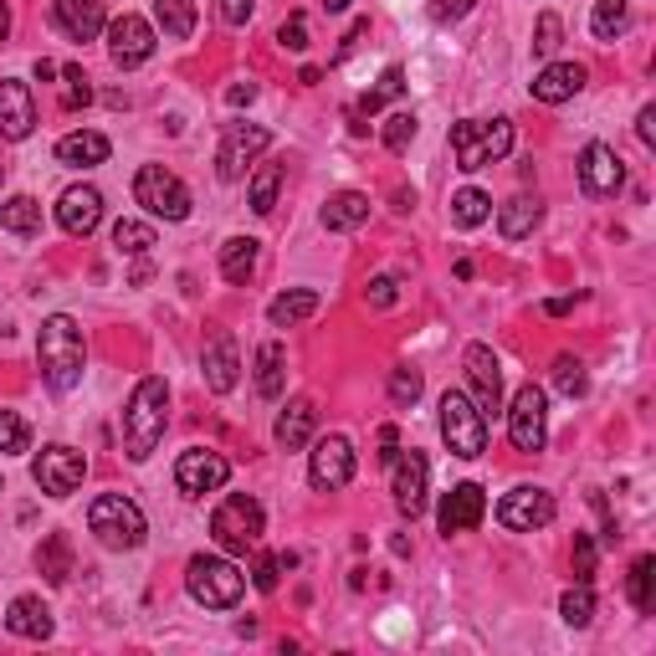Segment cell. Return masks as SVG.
<instances>
[{"mask_svg":"<svg viewBox=\"0 0 656 656\" xmlns=\"http://www.w3.org/2000/svg\"><path fill=\"white\" fill-rule=\"evenodd\" d=\"M37 364H41V380H47V390H52V395H68V390H78L82 364H88V339H82V329H78V319H72V313H52V319H41Z\"/></svg>","mask_w":656,"mask_h":656,"instance_id":"1","label":"cell"},{"mask_svg":"<svg viewBox=\"0 0 656 656\" xmlns=\"http://www.w3.org/2000/svg\"><path fill=\"white\" fill-rule=\"evenodd\" d=\"M164 426H170V385L160 375H144L123 405V452L129 462H149V452L164 442Z\"/></svg>","mask_w":656,"mask_h":656,"instance_id":"2","label":"cell"},{"mask_svg":"<svg viewBox=\"0 0 656 656\" xmlns=\"http://www.w3.org/2000/svg\"><path fill=\"white\" fill-rule=\"evenodd\" d=\"M446 144H452L456 170H462V174H477V170H487V164L508 160V149H513V123H508V119H462V123H452Z\"/></svg>","mask_w":656,"mask_h":656,"instance_id":"3","label":"cell"},{"mask_svg":"<svg viewBox=\"0 0 656 656\" xmlns=\"http://www.w3.org/2000/svg\"><path fill=\"white\" fill-rule=\"evenodd\" d=\"M88 528H93V538L103 544V549H113V554L139 549L144 534H149V523H144V513H139V503H134V497H123V493L93 497V508H88Z\"/></svg>","mask_w":656,"mask_h":656,"instance_id":"4","label":"cell"},{"mask_svg":"<svg viewBox=\"0 0 656 656\" xmlns=\"http://www.w3.org/2000/svg\"><path fill=\"white\" fill-rule=\"evenodd\" d=\"M262 534H268V513H262V503H256L252 493H231L215 503L211 538L226 554H252L256 544H262Z\"/></svg>","mask_w":656,"mask_h":656,"instance_id":"5","label":"cell"},{"mask_svg":"<svg viewBox=\"0 0 656 656\" xmlns=\"http://www.w3.org/2000/svg\"><path fill=\"white\" fill-rule=\"evenodd\" d=\"M185 589H190V601L205 605V610H231V605L242 601L246 575L231 559H221V554H195L185 564Z\"/></svg>","mask_w":656,"mask_h":656,"instance_id":"6","label":"cell"},{"mask_svg":"<svg viewBox=\"0 0 656 656\" xmlns=\"http://www.w3.org/2000/svg\"><path fill=\"white\" fill-rule=\"evenodd\" d=\"M442 442L452 446V456H462V462L487 452V415L477 411L472 395H462V390H446L442 395Z\"/></svg>","mask_w":656,"mask_h":656,"instance_id":"7","label":"cell"},{"mask_svg":"<svg viewBox=\"0 0 656 656\" xmlns=\"http://www.w3.org/2000/svg\"><path fill=\"white\" fill-rule=\"evenodd\" d=\"M134 201L144 205L149 215H160V221H185L190 215V190L180 174H170L164 164H144L134 174Z\"/></svg>","mask_w":656,"mask_h":656,"instance_id":"8","label":"cell"},{"mask_svg":"<svg viewBox=\"0 0 656 656\" xmlns=\"http://www.w3.org/2000/svg\"><path fill=\"white\" fill-rule=\"evenodd\" d=\"M508 436L518 452H544V442H549V395L528 380V385L513 395L508 405Z\"/></svg>","mask_w":656,"mask_h":656,"instance_id":"9","label":"cell"},{"mask_svg":"<svg viewBox=\"0 0 656 656\" xmlns=\"http://www.w3.org/2000/svg\"><path fill=\"white\" fill-rule=\"evenodd\" d=\"M31 477H37V487L47 497H72L82 487V477H88V456L72 452V446H62V442H52V446H41L37 452Z\"/></svg>","mask_w":656,"mask_h":656,"instance_id":"10","label":"cell"},{"mask_svg":"<svg viewBox=\"0 0 656 656\" xmlns=\"http://www.w3.org/2000/svg\"><path fill=\"white\" fill-rule=\"evenodd\" d=\"M154 47H160V37H154V27H149L144 16L123 11L108 21V57H113V68H123V72L144 68L149 57H154Z\"/></svg>","mask_w":656,"mask_h":656,"instance_id":"11","label":"cell"},{"mask_svg":"<svg viewBox=\"0 0 656 656\" xmlns=\"http://www.w3.org/2000/svg\"><path fill=\"white\" fill-rule=\"evenodd\" d=\"M268 144H272V134L262 123H231L221 149H215V174L221 180H246V170L268 154Z\"/></svg>","mask_w":656,"mask_h":656,"instance_id":"12","label":"cell"},{"mask_svg":"<svg viewBox=\"0 0 656 656\" xmlns=\"http://www.w3.org/2000/svg\"><path fill=\"white\" fill-rule=\"evenodd\" d=\"M554 513H559V503H554V493H544V487H513L503 503H497V523L508 528V534H534V528H549Z\"/></svg>","mask_w":656,"mask_h":656,"instance_id":"13","label":"cell"},{"mask_svg":"<svg viewBox=\"0 0 656 656\" xmlns=\"http://www.w3.org/2000/svg\"><path fill=\"white\" fill-rule=\"evenodd\" d=\"M349 477H354V446H349V436H339V431L319 436L309 452V483L319 493H339V487H349Z\"/></svg>","mask_w":656,"mask_h":656,"instance_id":"14","label":"cell"},{"mask_svg":"<svg viewBox=\"0 0 656 656\" xmlns=\"http://www.w3.org/2000/svg\"><path fill=\"white\" fill-rule=\"evenodd\" d=\"M231 477V462L221 452H205V446H190L180 462H174V487L185 497H205V493H221Z\"/></svg>","mask_w":656,"mask_h":656,"instance_id":"15","label":"cell"},{"mask_svg":"<svg viewBox=\"0 0 656 656\" xmlns=\"http://www.w3.org/2000/svg\"><path fill=\"white\" fill-rule=\"evenodd\" d=\"M462 364H467L472 405H477L483 415H497V411H503V364H497V354L487 344H467Z\"/></svg>","mask_w":656,"mask_h":656,"instance_id":"16","label":"cell"},{"mask_svg":"<svg viewBox=\"0 0 656 656\" xmlns=\"http://www.w3.org/2000/svg\"><path fill=\"white\" fill-rule=\"evenodd\" d=\"M426 487H431V462L421 452H401L390 462V493H395V508L405 518L426 508Z\"/></svg>","mask_w":656,"mask_h":656,"instance_id":"17","label":"cell"},{"mask_svg":"<svg viewBox=\"0 0 656 656\" xmlns=\"http://www.w3.org/2000/svg\"><path fill=\"white\" fill-rule=\"evenodd\" d=\"M626 185V164L610 144H585L579 149V190L585 195H616Z\"/></svg>","mask_w":656,"mask_h":656,"instance_id":"18","label":"cell"},{"mask_svg":"<svg viewBox=\"0 0 656 656\" xmlns=\"http://www.w3.org/2000/svg\"><path fill=\"white\" fill-rule=\"evenodd\" d=\"M201 370H205V385H211L215 395H231V390H236V380H242V354H236V334L215 329V334L205 339V349H201Z\"/></svg>","mask_w":656,"mask_h":656,"instance_id":"19","label":"cell"},{"mask_svg":"<svg viewBox=\"0 0 656 656\" xmlns=\"http://www.w3.org/2000/svg\"><path fill=\"white\" fill-rule=\"evenodd\" d=\"M31 129H37V98H31V88L21 78H0V139L21 144Z\"/></svg>","mask_w":656,"mask_h":656,"instance_id":"20","label":"cell"},{"mask_svg":"<svg viewBox=\"0 0 656 656\" xmlns=\"http://www.w3.org/2000/svg\"><path fill=\"white\" fill-rule=\"evenodd\" d=\"M487 518V493L477 483H462L452 487V493L442 497V508H436V523H442V534H467V528H477V523Z\"/></svg>","mask_w":656,"mask_h":656,"instance_id":"21","label":"cell"},{"mask_svg":"<svg viewBox=\"0 0 656 656\" xmlns=\"http://www.w3.org/2000/svg\"><path fill=\"white\" fill-rule=\"evenodd\" d=\"M98 221H103V195L93 185H68L62 201H57V226L68 236H93Z\"/></svg>","mask_w":656,"mask_h":656,"instance_id":"22","label":"cell"},{"mask_svg":"<svg viewBox=\"0 0 656 656\" xmlns=\"http://www.w3.org/2000/svg\"><path fill=\"white\" fill-rule=\"evenodd\" d=\"M52 21H57V31L72 41H93L108 31L103 0H52Z\"/></svg>","mask_w":656,"mask_h":656,"instance_id":"23","label":"cell"},{"mask_svg":"<svg viewBox=\"0 0 656 656\" xmlns=\"http://www.w3.org/2000/svg\"><path fill=\"white\" fill-rule=\"evenodd\" d=\"M585 82H589V72L579 68V62H549V68L528 82V93H534L538 103H569Z\"/></svg>","mask_w":656,"mask_h":656,"instance_id":"24","label":"cell"},{"mask_svg":"<svg viewBox=\"0 0 656 656\" xmlns=\"http://www.w3.org/2000/svg\"><path fill=\"white\" fill-rule=\"evenodd\" d=\"M6 630L21 636V642H47V636H52V610H47L37 595H16L11 610H6Z\"/></svg>","mask_w":656,"mask_h":656,"instance_id":"25","label":"cell"},{"mask_svg":"<svg viewBox=\"0 0 656 656\" xmlns=\"http://www.w3.org/2000/svg\"><path fill=\"white\" fill-rule=\"evenodd\" d=\"M319 309H323V297L313 287H293V293H277L268 303V323L272 329H297V323L313 319Z\"/></svg>","mask_w":656,"mask_h":656,"instance_id":"26","label":"cell"},{"mask_svg":"<svg viewBox=\"0 0 656 656\" xmlns=\"http://www.w3.org/2000/svg\"><path fill=\"white\" fill-rule=\"evenodd\" d=\"M313 421H319L313 401H287V411H277V426H272V436H277V446L297 452V446H309Z\"/></svg>","mask_w":656,"mask_h":656,"instance_id":"27","label":"cell"},{"mask_svg":"<svg viewBox=\"0 0 656 656\" xmlns=\"http://www.w3.org/2000/svg\"><path fill=\"white\" fill-rule=\"evenodd\" d=\"M370 221V195L364 190H339V195H329V205H323V226L329 231H354Z\"/></svg>","mask_w":656,"mask_h":656,"instance_id":"28","label":"cell"},{"mask_svg":"<svg viewBox=\"0 0 656 656\" xmlns=\"http://www.w3.org/2000/svg\"><path fill=\"white\" fill-rule=\"evenodd\" d=\"M282 385H287V354H282L277 339L256 349V395L262 401H282Z\"/></svg>","mask_w":656,"mask_h":656,"instance_id":"29","label":"cell"},{"mask_svg":"<svg viewBox=\"0 0 656 656\" xmlns=\"http://www.w3.org/2000/svg\"><path fill=\"white\" fill-rule=\"evenodd\" d=\"M108 154H113V144H108L103 134H93V129H78V134L57 139V160L78 164V170H88V164H103Z\"/></svg>","mask_w":656,"mask_h":656,"instance_id":"30","label":"cell"},{"mask_svg":"<svg viewBox=\"0 0 656 656\" xmlns=\"http://www.w3.org/2000/svg\"><path fill=\"white\" fill-rule=\"evenodd\" d=\"M538 221H544V201H538V195H513V201L497 211V231H503L508 242H523Z\"/></svg>","mask_w":656,"mask_h":656,"instance_id":"31","label":"cell"},{"mask_svg":"<svg viewBox=\"0 0 656 656\" xmlns=\"http://www.w3.org/2000/svg\"><path fill=\"white\" fill-rule=\"evenodd\" d=\"M37 569L47 575V585H68V579H72V538L68 534H47V538H41Z\"/></svg>","mask_w":656,"mask_h":656,"instance_id":"32","label":"cell"},{"mask_svg":"<svg viewBox=\"0 0 656 656\" xmlns=\"http://www.w3.org/2000/svg\"><path fill=\"white\" fill-rule=\"evenodd\" d=\"M252 272H256V236H231V242L221 246V277H226L231 287H242Z\"/></svg>","mask_w":656,"mask_h":656,"instance_id":"33","label":"cell"},{"mask_svg":"<svg viewBox=\"0 0 656 656\" xmlns=\"http://www.w3.org/2000/svg\"><path fill=\"white\" fill-rule=\"evenodd\" d=\"M277 190H282V164L262 160L252 170V180H246V195H252V211L256 215H272L277 211Z\"/></svg>","mask_w":656,"mask_h":656,"instance_id":"34","label":"cell"},{"mask_svg":"<svg viewBox=\"0 0 656 656\" xmlns=\"http://www.w3.org/2000/svg\"><path fill=\"white\" fill-rule=\"evenodd\" d=\"M0 231H11V236H37L41 231V205L31 201V195L0 201Z\"/></svg>","mask_w":656,"mask_h":656,"instance_id":"35","label":"cell"},{"mask_svg":"<svg viewBox=\"0 0 656 656\" xmlns=\"http://www.w3.org/2000/svg\"><path fill=\"white\" fill-rule=\"evenodd\" d=\"M154 21L170 41L195 37V0H154Z\"/></svg>","mask_w":656,"mask_h":656,"instance_id":"36","label":"cell"},{"mask_svg":"<svg viewBox=\"0 0 656 656\" xmlns=\"http://www.w3.org/2000/svg\"><path fill=\"white\" fill-rule=\"evenodd\" d=\"M487 215H493V195H487V190L467 185V190H456V195H452V221H456L462 231L483 226Z\"/></svg>","mask_w":656,"mask_h":656,"instance_id":"37","label":"cell"},{"mask_svg":"<svg viewBox=\"0 0 656 656\" xmlns=\"http://www.w3.org/2000/svg\"><path fill=\"white\" fill-rule=\"evenodd\" d=\"M626 27H630V6H626V0H595V16H589V31H595V41L626 37Z\"/></svg>","mask_w":656,"mask_h":656,"instance_id":"38","label":"cell"},{"mask_svg":"<svg viewBox=\"0 0 656 656\" xmlns=\"http://www.w3.org/2000/svg\"><path fill=\"white\" fill-rule=\"evenodd\" d=\"M626 589H630V605H636L642 616H652V610H656V559H652V554H642V559L630 564Z\"/></svg>","mask_w":656,"mask_h":656,"instance_id":"39","label":"cell"},{"mask_svg":"<svg viewBox=\"0 0 656 656\" xmlns=\"http://www.w3.org/2000/svg\"><path fill=\"white\" fill-rule=\"evenodd\" d=\"M113 246H119L123 256H144L149 246H154V226H149V221H134V215H123L119 226H113Z\"/></svg>","mask_w":656,"mask_h":656,"instance_id":"40","label":"cell"},{"mask_svg":"<svg viewBox=\"0 0 656 656\" xmlns=\"http://www.w3.org/2000/svg\"><path fill=\"white\" fill-rule=\"evenodd\" d=\"M554 390H559V395H569V401H579V395L589 390L585 364H579L575 354H559V360H554Z\"/></svg>","mask_w":656,"mask_h":656,"instance_id":"41","label":"cell"},{"mask_svg":"<svg viewBox=\"0 0 656 656\" xmlns=\"http://www.w3.org/2000/svg\"><path fill=\"white\" fill-rule=\"evenodd\" d=\"M559 616L569 620L575 630H585L589 620H595V595H589V585H575V589H564V601H559Z\"/></svg>","mask_w":656,"mask_h":656,"instance_id":"42","label":"cell"},{"mask_svg":"<svg viewBox=\"0 0 656 656\" xmlns=\"http://www.w3.org/2000/svg\"><path fill=\"white\" fill-rule=\"evenodd\" d=\"M401 88H405V72L401 68H385V72H380V82H375V93H364L354 113H380L390 98H401Z\"/></svg>","mask_w":656,"mask_h":656,"instance_id":"43","label":"cell"},{"mask_svg":"<svg viewBox=\"0 0 656 656\" xmlns=\"http://www.w3.org/2000/svg\"><path fill=\"white\" fill-rule=\"evenodd\" d=\"M31 446V426L21 421L16 411H0V452L6 456H21Z\"/></svg>","mask_w":656,"mask_h":656,"instance_id":"44","label":"cell"},{"mask_svg":"<svg viewBox=\"0 0 656 656\" xmlns=\"http://www.w3.org/2000/svg\"><path fill=\"white\" fill-rule=\"evenodd\" d=\"M380 139H385V149L390 154H405V149H411V139H415V113H390L385 119V129H380Z\"/></svg>","mask_w":656,"mask_h":656,"instance_id":"45","label":"cell"},{"mask_svg":"<svg viewBox=\"0 0 656 656\" xmlns=\"http://www.w3.org/2000/svg\"><path fill=\"white\" fill-rule=\"evenodd\" d=\"M421 390H426V380H421V370H411V364H401V370L390 375V401L395 405H415Z\"/></svg>","mask_w":656,"mask_h":656,"instance_id":"46","label":"cell"},{"mask_svg":"<svg viewBox=\"0 0 656 656\" xmlns=\"http://www.w3.org/2000/svg\"><path fill=\"white\" fill-rule=\"evenodd\" d=\"M559 41H564V21L554 11H544V16H538V31H534V52L538 57H554V52H559Z\"/></svg>","mask_w":656,"mask_h":656,"instance_id":"47","label":"cell"},{"mask_svg":"<svg viewBox=\"0 0 656 656\" xmlns=\"http://www.w3.org/2000/svg\"><path fill=\"white\" fill-rule=\"evenodd\" d=\"M277 47H287V52H309V16H303V11L287 16L282 31H277Z\"/></svg>","mask_w":656,"mask_h":656,"instance_id":"48","label":"cell"},{"mask_svg":"<svg viewBox=\"0 0 656 656\" xmlns=\"http://www.w3.org/2000/svg\"><path fill=\"white\" fill-rule=\"evenodd\" d=\"M62 82H68V93H62V108H88V103H93V88H88L82 68H62Z\"/></svg>","mask_w":656,"mask_h":656,"instance_id":"49","label":"cell"},{"mask_svg":"<svg viewBox=\"0 0 656 656\" xmlns=\"http://www.w3.org/2000/svg\"><path fill=\"white\" fill-rule=\"evenodd\" d=\"M277 579H282V559H277V554H256L252 585L262 589V595H272V589H277Z\"/></svg>","mask_w":656,"mask_h":656,"instance_id":"50","label":"cell"},{"mask_svg":"<svg viewBox=\"0 0 656 656\" xmlns=\"http://www.w3.org/2000/svg\"><path fill=\"white\" fill-rule=\"evenodd\" d=\"M575 579H579V585L595 579V538H589V534H575Z\"/></svg>","mask_w":656,"mask_h":656,"instance_id":"51","label":"cell"},{"mask_svg":"<svg viewBox=\"0 0 656 656\" xmlns=\"http://www.w3.org/2000/svg\"><path fill=\"white\" fill-rule=\"evenodd\" d=\"M364 297H370V309H395V277H385V272H380V277H370V287H364Z\"/></svg>","mask_w":656,"mask_h":656,"instance_id":"52","label":"cell"},{"mask_svg":"<svg viewBox=\"0 0 656 656\" xmlns=\"http://www.w3.org/2000/svg\"><path fill=\"white\" fill-rule=\"evenodd\" d=\"M252 11H256V0H221V21H226V27H246Z\"/></svg>","mask_w":656,"mask_h":656,"instance_id":"53","label":"cell"},{"mask_svg":"<svg viewBox=\"0 0 656 656\" xmlns=\"http://www.w3.org/2000/svg\"><path fill=\"white\" fill-rule=\"evenodd\" d=\"M472 6H477V0H436V6H431V16H436V21H462Z\"/></svg>","mask_w":656,"mask_h":656,"instance_id":"54","label":"cell"},{"mask_svg":"<svg viewBox=\"0 0 656 656\" xmlns=\"http://www.w3.org/2000/svg\"><path fill=\"white\" fill-rule=\"evenodd\" d=\"M636 134H642L646 149H656V108H642V119H636Z\"/></svg>","mask_w":656,"mask_h":656,"instance_id":"55","label":"cell"},{"mask_svg":"<svg viewBox=\"0 0 656 656\" xmlns=\"http://www.w3.org/2000/svg\"><path fill=\"white\" fill-rule=\"evenodd\" d=\"M252 98H256V82H236V88L226 93V103H231V108H242V103H252Z\"/></svg>","mask_w":656,"mask_h":656,"instance_id":"56","label":"cell"},{"mask_svg":"<svg viewBox=\"0 0 656 656\" xmlns=\"http://www.w3.org/2000/svg\"><path fill=\"white\" fill-rule=\"evenodd\" d=\"M37 78H41V82H52V78H62V68H57V62H47V57H41V62H37Z\"/></svg>","mask_w":656,"mask_h":656,"instance_id":"57","label":"cell"},{"mask_svg":"<svg viewBox=\"0 0 656 656\" xmlns=\"http://www.w3.org/2000/svg\"><path fill=\"white\" fill-rule=\"evenodd\" d=\"M544 309H549L554 319H559V313H569V309H575V297H554V303H544Z\"/></svg>","mask_w":656,"mask_h":656,"instance_id":"58","label":"cell"},{"mask_svg":"<svg viewBox=\"0 0 656 656\" xmlns=\"http://www.w3.org/2000/svg\"><path fill=\"white\" fill-rule=\"evenodd\" d=\"M149 277H154V268H149V262H139V268H134V277H129V282H134V287H144Z\"/></svg>","mask_w":656,"mask_h":656,"instance_id":"59","label":"cell"},{"mask_svg":"<svg viewBox=\"0 0 656 656\" xmlns=\"http://www.w3.org/2000/svg\"><path fill=\"white\" fill-rule=\"evenodd\" d=\"M6 31H11V6L0 0V41H6Z\"/></svg>","mask_w":656,"mask_h":656,"instance_id":"60","label":"cell"},{"mask_svg":"<svg viewBox=\"0 0 656 656\" xmlns=\"http://www.w3.org/2000/svg\"><path fill=\"white\" fill-rule=\"evenodd\" d=\"M323 6H329V11H349V6H354V0H323Z\"/></svg>","mask_w":656,"mask_h":656,"instance_id":"61","label":"cell"},{"mask_svg":"<svg viewBox=\"0 0 656 656\" xmlns=\"http://www.w3.org/2000/svg\"><path fill=\"white\" fill-rule=\"evenodd\" d=\"M0 174H6V170H0Z\"/></svg>","mask_w":656,"mask_h":656,"instance_id":"62","label":"cell"}]
</instances>
